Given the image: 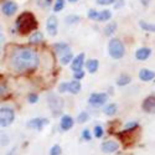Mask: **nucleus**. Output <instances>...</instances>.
I'll list each match as a JSON object with an SVG mask.
<instances>
[{
  "label": "nucleus",
  "instance_id": "2eb2a0df",
  "mask_svg": "<svg viewBox=\"0 0 155 155\" xmlns=\"http://www.w3.org/2000/svg\"><path fill=\"white\" fill-rule=\"evenodd\" d=\"M54 50H55V52L57 55H60V57L63 56V55H66V54H68V52H71L70 46L66 42H57V44H55L54 45Z\"/></svg>",
  "mask_w": 155,
  "mask_h": 155
},
{
  "label": "nucleus",
  "instance_id": "4468645a",
  "mask_svg": "<svg viewBox=\"0 0 155 155\" xmlns=\"http://www.w3.org/2000/svg\"><path fill=\"white\" fill-rule=\"evenodd\" d=\"M83 62H84V54L82 52V54L77 55V56L73 58V61H72V66H71L72 71L76 72V71L82 70V67H83Z\"/></svg>",
  "mask_w": 155,
  "mask_h": 155
},
{
  "label": "nucleus",
  "instance_id": "58836bf2",
  "mask_svg": "<svg viewBox=\"0 0 155 155\" xmlns=\"http://www.w3.org/2000/svg\"><path fill=\"white\" fill-rule=\"evenodd\" d=\"M8 155H16V148H14V149H12Z\"/></svg>",
  "mask_w": 155,
  "mask_h": 155
},
{
  "label": "nucleus",
  "instance_id": "ea45409f",
  "mask_svg": "<svg viewBox=\"0 0 155 155\" xmlns=\"http://www.w3.org/2000/svg\"><path fill=\"white\" fill-rule=\"evenodd\" d=\"M68 2H71V3H76V2H78V0H68Z\"/></svg>",
  "mask_w": 155,
  "mask_h": 155
},
{
  "label": "nucleus",
  "instance_id": "a211bd4d",
  "mask_svg": "<svg viewBox=\"0 0 155 155\" xmlns=\"http://www.w3.org/2000/svg\"><path fill=\"white\" fill-rule=\"evenodd\" d=\"M80 91H81V83H80V81L73 80V81L68 82V92L70 93L77 94V93H80Z\"/></svg>",
  "mask_w": 155,
  "mask_h": 155
},
{
  "label": "nucleus",
  "instance_id": "c85d7f7f",
  "mask_svg": "<svg viewBox=\"0 0 155 155\" xmlns=\"http://www.w3.org/2000/svg\"><path fill=\"white\" fill-rule=\"evenodd\" d=\"M98 14L99 12L96 10V9H91V10H88V14H87V16H88V19H91V20H98Z\"/></svg>",
  "mask_w": 155,
  "mask_h": 155
},
{
  "label": "nucleus",
  "instance_id": "6e6552de",
  "mask_svg": "<svg viewBox=\"0 0 155 155\" xmlns=\"http://www.w3.org/2000/svg\"><path fill=\"white\" fill-rule=\"evenodd\" d=\"M141 108H143V110L147 113L155 114V97L154 96L147 97L143 102V104H141Z\"/></svg>",
  "mask_w": 155,
  "mask_h": 155
},
{
  "label": "nucleus",
  "instance_id": "a19ab883",
  "mask_svg": "<svg viewBox=\"0 0 155 155\" xmlns=\"http://www.w3.org/2000/svg\"><path fill=\"white\" fill-rule=\"evenodd\" d=\"M51 3V0H46V4H50Z\"/></svg>",
  "mask_w": 155,
  "mask_h": 155
},
{
  "label": "nucleus",
  "instance_id": "20e7f679",
  "mask_svg": "<svg viewBox=\"0 0 155 155\" xmlns=\"http://www.w3.org/2000/svg\"><path fill=\"white\" fill-rule=\"evenodd\" d=\"M15 118V112L10 107H2L0 109V125L8 127L14 122Z\"/></svg>",
  "mask_w": 155,
  "mask_h": 155
},
{
  "label": "nucleus",
  "instance_id": "9d476101",
  "mask_svg": "<svg viewBox=\"0 0 155 155\" xmlns=\"http://www.w3.org/2000/svg\"><path fill=\"white\" fill-rule=\"evenodd\" d=\"M57 25H58V22H57L56 16H50V18L47 19V22H46V29H47L48 35L55 36V35L57 34Z\"/></svg>",
  "mask_w": 155,
  "mask_h": 155
},
{
  "label": "nucleus",
  "instance_id": "bb28decb",
  "mask_svg": "<svg viewBox=\"0 0 155 155\" xmlns=\"http://www.w3.org/2000/svg\"><path fill=\"white\" fill-rule=\"evenodd\" d=\"M64 4H66V0H56V3L54 5V11L58 12L64 8Z\"/></svg>",
  "mask_w": 155,
  "mask_h": 155
},
{
  "label": "nucleus",
  "instance_id": "7c9ffc66",
  "mask_svg": "<svg viewBox=\"0 0 155 155\" xmlns=\"http://www.w3.org/2000/svg\"><path fill=\"white\" fill-rule=\"evenodd\" d=\"M135 129H138V123L137 122H129L124 127V130H135Z\"/></svg>",
  "mask_w": 155,
  "mask_h": 155
},
{
  "label": "nucleus",
  "instance_id": "dca6fc26",
  "mask_svg": "<svg viewBox=\"0 0 155 155\" xmlns=\"http://www.w3.org/2000/svg\"><path fill=\"white\" fill-rule=\"evenodd\" d=\"M139 78L143 81V82H150L151 80L155 78V72L150 71L148 68H141L139 71Z\"/></svg>",
  "mask_w": 155,
  "mask_h": 155
},
{
  "label": "nucleus",
  "instance_id": "e433bc0d",
  "mask_svg": "<svg viewBox=\"0 0 155 155\" xmlns=\"http://www.w3.org/2000/svg\"><path fill=\"white\" fill-rule=\"evenodd\" d=\"M38 101V96L35 94V93H31L29 94V103H36Z\"/></svg>",
  "mask_w": 155,
  "mask_h": 155
},
{
  "label": "nucleus",
  "instance_id": "f704fd0d",
  "mask_svg": "<svg viewBox=\"0 0 155 155\" xmlns=\"http://www.w3.org/2000/svg\"><path fill=\"white\" fill-rule=\"evenodd\" d=\"M82 138L84 140H91L92 139V135H91V132L88 130V129H84V130L82 132Z\"/></svg>",
  "mask_w": 155,
  "mask_h": 155
},
{
  "label": "nucleus",
  "instance_id": "2f4dec72",
  "mask_svg": "<svg viewBox=\"0 0 155 155\" xmlns=\"http://www.w3.org/2000/svg\"><path fill=\"white\" fill-rule=\"evenodd\" d=\"M93 133H94V137H96V138H102V137H103V133H104V132H103V128H102L101 125H97V127L93 129Z\"/></svg>",
  "mask_w": 155,
  "mask_h": 155
},
{
  "label": "nucleus",
  "instance_id": "5701e85b",
  "mask_svg": "<svg viewBox=\"0 0 155 155\" xmlns=\"http://www.w3.org/2000/svg\"><path fill=\"white\" fill-rule=\"evenodd\" d=\"M130 81H132V77H130V76H128V74H122V76H119V78L117 80V84L123 87V86L129 84V83H130Z\"/></svg>",
  "mask_w": 155,
  "mask_h": 155
},
{
  "label": "nucleus",
  "instance_id": "f03ea898",
  "mask_svg": "<svg viewBox=\"0 0 155 155\" xmlns=\"http://www.w3.org/2000/svg\"><path fill=\"white\" fill-rule=\"evenodd\" d=\"M36 29H37V20L35 18V15L31 14V12H29V11L22 12L16 19V30L20 34L26 35Z\"/></svg>",
  "mask_w": 155,
  "mask_h": 155
},
{
  "label": "nucleus",
  "instance_id": "6ab92c4d",
  "mask_svg": "<svg viewBox=\"0 0 155 155\" xmlns=\"http://www.w3.org/2000/svg\"><path fill=\"white\" fill-rule=\"evenodd\" d=\"M29 40H30V44H32V45H37V44L42 42V40H44V34L40 32V31H36V32H34V34L30 36Z\"/></svg>",
  "mask_w": 155,
  "mask_h": 155
},
{
  "label": "nucleus",
  "instance_id": "c756f323",
  "mask_svg": "<svg viewBox=\"0 0 155 155\" xmlns=\"http://www.w3.org/2000/svg\"><path fill=\"white\" fill-rule=\"evenodd\" d=\"M61 154H62V149L57 144L54 145L52 148H51V150H50V155H61Z\"/></svg>",
  "mask_w": 155,
  "mask_h": 155
},
{
  "label": "nucleus",
  "instance_id": "c9c22d12",
  "mask_svg": "<svg viewBox=\"0 0 155 155\" xmlns=\"http://www.w3.org/2000/svg\"><path fill=\"white\" fill-rule=\"evenodd\" d=\"M98 5H110V4H114L115 0H96Z\"/></svg>",
  "mask_w": 155,
  "mask_h": 155
},
{
  "label": "nucleus",
  "instance_id": "b1692460",
  "mask_svg": "<svg viewBox=\"0 0 155 155\" xmlns=\"http://www.w3.org/2000/svg\"><path fill=\"white\" fill-rule=\"evenodd\" d=\"M110 18H112V12L109 10H102L98 14L97 21H107V20H110Z\"/></svg>",
  "mask_w": 155,
  "mask_h": 155
},
{
  "label": "nucleus",
  "instance_id": "a878e982",
  "mask_svg": "<svg viewBox=\"0 0 155 155\" xmlns=\"http://www.w3.org/2000/svg\"><path fill=\"white\" fill-rule=\"evenodd\" d=\"M66 24H68V25H71V24H77V22H80V20H81V18L78 16V15H68V16H66Z\"/></svg>",
  "mask_w": 155,
  "mask_h": 155
},
{
  "label": "nucleus",
  "instance_id": "412c9836",
  "mask_svg": "<svg viewBox=\"0 0 155 155\" xmlns=\"http://www.w3.org/2000/svg\"><path fill=\"white\" fill-rule=\"evenodd\" d=\"M103 112H104L106 115H109V117H112V115H114L115 113H117V104H114V103H110V104H108V106L104 107Z\"/></svg>",
  "mask_w": 155,
  "mask_h": 155
},
{
  "label": "nucleus",
  "instance_id": "1a4fd4ad",
  "mask_svg": "<svg viewBox=\"0 0 155 155\" xmlns=\"http://www.w3.org/2000/svg\"><path fill=\"white\" fill-rule=\"evenodd\" d=\"M46 124H48V120L46 118H34L28 122V127L30 129H36V130H41Z\"/></svg>",
  "mask_w": 155,
  "mask_h": 155
},
{
  "label": "nucleus",
  "instance_id": "39448f33",
  "mask_svg": "<svg viewBox=\"0 0 155 155\" xmlns=\"http://www.w3.org/2000/svg\"><path fill=\"white\" fill-rule=\"evenodd\" d=\"M48 104L51 110L54 112V115H58L62 107H63V102L56 96V94H48Z\"/></svg>",
  "mask_w": 155,
  "mask_h": 155
},
{
  "label": "nucleus",
  "instance_id": "ddd939ff",
  "mask_svg": "<svg viewBox=\"0 0 155 155\" xmlns=\"http://www.w3.org/2000/svg\"><path fill=\"white\" fill-rule=\"evenodd\" d=\"M151 55V48L149 47H140L135 52V58L138 61H145L149 58V56Z\"/></svg>",
  "mask_w": 155,
  "mask_h": 155
},
{
  "label": "nucleus",
  "instance_id": "f3484780",
  "mask_svg": "<svg viewBox=\"0 0 155 155\" xmlns=\"http://www.w3.org/2000/svg\"><path fill=\"white\" fill-rule=\"evenodd\" d=\"M98 66H99V62L96 58H91L86 62V68L89 73H96L98 70Z\"/></svg>",
  "mask_w": 155,
  "mask_h": 155
},
{
  "label": "nucleus",
  "instance_id": "cd10ccee",
  "mask_svg": "<svg viewBox=\"0 0 155 155\" xmlns=\"http://www.w3.org/2000/svg\"><path fill=\"white\" fill-rule=\"evenodd\" d=\"M88 119H89V114L87 112H82L77 117V123H86Z\"/></svg>",
  "mask_w": 155,
  "mask_h": 155
},
{
  "label": "nucleus",
  "instance_id": "f8f14e48",
  "mask_svg": "<svg viewBox=\"0 0 155 155\" xmlns=\"http://www.w3.org/2000/svg\"><path fill=\"white\" fill-rule=\"evenodd\" d=\"M73 124H74V120H73L72 117H70V115H62L61 117L60 127H61L62 130H64V132L70 130V129L73 127Z\"/></svg>",
  "mask_w": 155,
  "mask_h": 155
},
{
  "label": "nucleus",
  "instance_id": "72a5a7b5",
  "mask_svg": "<svg viewBox=\"0 0 155 155\" xmlns=\"http://www.w3.org/2000/svg\"><path fill=\"white\" fill-rule=\"evenodd\" d=\"M73 77H74V80H77V81H80V80H82L83 77H84V72H83V70H80V71H76L74 73H73Z\"/></svg>",
  "mask_w": 155,
  "mask_h": 155
},
{
  "label": "nucleus",
  "instance_id": "aec40b11",
  "mask_svg": "<svg viewBox=\"0 0 155 155\" xmlns=\"http://www.w3.org/2000/svg\"><path fill=\"white\" fill-rule=\"evenodd\" d=\"M139 26L141 28V30H145V31H149V32H155V24H149L144 20H140Z\"/></svg>",
  "mask_w": 155,
  "mask_h": 155
},
{
  "label": "nucleus",
  "instance_id": "473e14b6",
  "mask_svg": "<svg viewBox=\"0 0 155 155\" xmlns=\"http://www.w3.org/2000/svg\"><path fill=\"white\" fill-rule=\"evenodd\" d=\"M58 92L63 93V92H68V82H63L58 86Z\"/></svg>",
  "mask_w": 155,
  "mask_h": 155
},
{
  "label": "nucleus",
  "instance_id": "7ed1b4c3",
  "mask_svg": "<svg viewBox=\"0 0 155 155\" xmlns=\"http://www.w3.org/2000/svg\"><path fill=\"white\" fill-rule=\"evenodd\" d=\"M108 52H109L110 57L114 60H119L124 56L125 48L119 38H110L109 44H108Z\"/></svg>",
  "mask_w": 155,
  "mask_h": 155
},
{
  "label": "nucleus",
  "instance_id": "423d86ee",
  "mask_svg": "<svg viewBox=\"0 0 155 155\" xmlns=\"http://www.w3.org/2000/svg\"><path fill=\"white\" fill-rule=\"evenodd\" d=\"M108 96L106 93H92L88 98V103L94 107H101L107 102Z\"/></svg>",
  "mask_w": 155,
  "mask_h": 155
},
{
  "label": "nucleus",
  "instance_id": "4be33fe9",
  "mask_svg": "<svg viewBox=\"0 0 155 155\" xmlns=\"http://www.w3.org/2000/svg\"><path fill=\"white\" fill-rule=\"evenodd\" d=\"M115 30H117V24H115L114 21H112L104 28V35L106 36H112L115 32Z\"/></svg>",
  "mask_w": 155,
  "mask_h": 155
},
{
  "label": "nucleus",
  "instance_id": "0eeeda50",
  "mask_svg": "<svg viewBox=\"0 0 155 155\" xmlns=\"http://www.w3.org/2000/svg\"><path fill=\"white\" fill-rule=\"evenodd\" d=\"M101 149H102L103 153H106V154H112V153H115L119 149V144L114 140H107L101 145Z\"/></svg>",
  "mask_w": 155,
  "mask_h": 155
},
{
  "label": "nucleus",
  "instance_id": "393cba45",
  "mask_svg": "<svg viewBox=\"0 0 155 155\" xmlns=\"http://www.w3.org/2000/svg\"><path fill=\"white\" fill-rule=\"evenodd\" d=\"M71 61H73V55H72V52H68V54H66V55H63V56L60 57V62H61L62 64H67V63H70Z\"/></svg>",
  "mask_w": 155,
  "mask_h": 155
},
{
  "label": "nucleus",
  "instance_id": "f257e3e1",
  "mask_svg": "<svg viewBox=\"0 0 155 155\" xmlns=\"http://www.w3.org/2000/svg\"><path fill=\"white\" fill-rule=\"evenodd\" d=\"M40 58L35 50L29 47H19L10 56V67L16 72H29L37 68Z\"/></svg>",
  "mask_w": 155,
  "mask_h": 155
},
{
  "label": "nucleus",
  "instance_id": "4c0bfd02",
  "mask_svg": "<svg viewBox=\"0 0 155 155\" xmlns=\"http://www.w3.org/2000/svg\"><path fill=\"white\" fill-rule=\"evenodd\" d=\"M140 2H141V4H143L144 6H148L149 3H150V0H140Z\"/></svg>",
  "mask_w": 155,
  "mask_h": 155
},
{
  "label": "nucleus",
  "instance_id": "9b49d317",
  "mask_svg": "<svg viewBox=\"0 0 155 155\" xmlns=\"http://www.w3.org/2000/svg\"><path fill=\"white\" fill-rule=\"evenodd\" d=\"M2 10H3V14H4V15L11 16V15H14L15 12H16L18 5H16V3H14V2H5L4 5H3V8H2Z\"/></svg>",
  "mask_w": 155,
  "mask_h": 155
}]
</instances>
